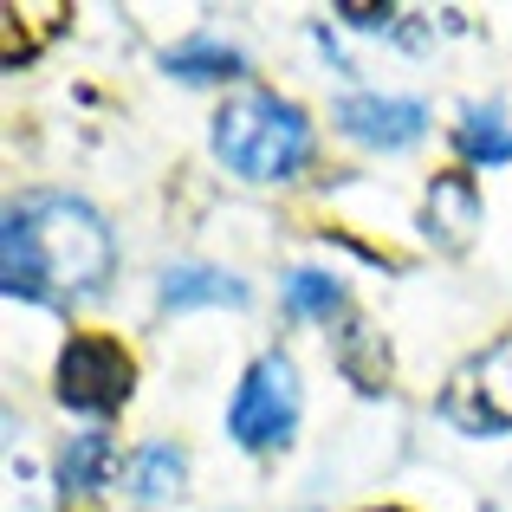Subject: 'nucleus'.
Masks as SVG:
<instances>
[{
    "label": "nucleus",
    "mask_w": 512,
    "mask_h": 512,
    "mask_svg": "<svg viewBox=\"0 0 512 512\" xmlns=\"http://www.w3.org/2000/svg\"><path fill=\"white\" fill-rule=\"evenodd\" d=\"M111 279V227L72 195H26L7 208L0 286L7 299H85Z\"/></svg>",
    "instance_id": "nucleus-1"
},
{
    "label": "nucleus",
    "mask_w": 512,
    "mask_h": 512,
    "mask_svg": "<svg viewBox=\"0 0 512 512\" xmlns=\"http://www.w3.org/2000/svg\"><path fill=\"white\" fill-rule=\"evenodd\" d=\"M214 156L247 182H292L312 163V124L279 91H240L214 117Z\"/></svg>",
    "instance_id": "nucleus-2"
},
{
    "label": "nucleus",
    "mask_w": 512,
    "mask_h": 512,
    "mask_svg": "<svg viewBox=\"0 0 512 512\" xmlns=\"http://www.w3.org/2000/svg\"><path fill=\"white\" fill-rule=\"evenodd\" d=\"M299 428V370L286 357H260L234 389V409H227V435L240 448H279Z\"/></svg>",
    "instance_id": "nucleus-3"
},
{
    "label": "nucleus",
    "mask_w": 512,
    "mask_h": 512,
    "mask_svg": "<svg viewBox=\"0 0 512 512\" xmlns=\"http://www.w3.org/2000/svg\"><path fill=\"white\" fill-rule=\"evenodd\" d=\"M441 415H448L461 435H512V338L487 344L480 357H467L461 370L448 376Z\"/></svg>",
    "instance_id": "nucleus-4"
},
{
    "label": "nucleus",
    "mask_w": 512,
    "mask_h": 512,
    "mask_svg": "<svg viewBox=\"0 0 512 512\" xmlns=\"http://www.w3.org/2000/svg\"><path fill=\"white\" fill-rule=\"evenodd\" d=\"M130 370L124 344L111 338H72L59 350V402L65 409H85V415H111L117 402H130Z\"/></svg>",
    "instance_id": "nucleus-5"
},
{
    "label": "nucleus",
    "mask_w": 512,
    "mask_h": 512,
    "mask_svg": "<svg viewBox=\"0 0 512 512\" xmlns=\"http://www.w3.org/2000/svg\"><path fill=\"white\" fill-rule=\"evenodd\" d=\"M338 124H344V137L370 143V150H409L428 130V111L415 98H376V91H363V98H344Z\"/></svg>",
    "instance_id": "nucleus-6"
},
{
    "label": "nucleus",
    "mask_w": 512,
    "mask_h": 512,
    "mask_svg": "<svg viewBox=\"0 0 512 512\" xmlns=\"http://www.w3.org/2000/svg\"><path fill=\"white\" fill-rule=\"evenodd\" d=\"M480 227V195L467 175H435V188H428V234L441 240V247H467Z\"/></svg>",
    "instance_id": "nucleus-7"
},
{
    "label": "nucleus",
    "mask_w": 512,
    "mask_h": 512,
    "mask_svg": "<svg viewBox=\"0 0 512 512\" xmlns=\"http://www.w3.org/2000/svg\"><path fill=\"white\" fill-rule=\"evenodd\" d=\"M111 467H117V448L104 428H91V435H72L59 454V487L78 493V500H91L98 487H111Z\"/></svg>",
    "instance_id": "nucleus-8"
},
{
    "label": "nucleus",
    "mask_w": 512,
    "mask_h": 512,
    "mask_svg": "<svg viewBox=\"0 0 512 512\" xmlns=\"http://www.w3.org/2000/svg\"><path fill=\"white\" fill-rule=\"evenodd\" d=\"M338 363H344V376L363 389V396L389 389V350L376 344V331L363 325V318H350V325L338 331Z\"/></svg>",
    "instance_id": "nucleus-9"
},
{
    "label": "nucleus",
    "mask_w": 512,
    "mask_h": 512,
    "mask_svg": "<svg viewBox=\"0 0 512 512\" xmlns=\"http://www.w3.org/2000/svg\"><path fill=\"white\" fill-rule=\"evenodd\" d=\"M182 474H188V461H182V448H175V441H150V448L130 454V493H137L143 506L169 500V493L182 487Z\"/></svg>",
    "instance_id": "nucleus-10"
},
{
    "label": "nucleus",
    "mask_w": 512,
    "mask_h": 512,
    "mask_svg": "<svg viewBox=\"0 0 512 512\" xmlns=\"http://www.w3.org/2000/svg\"><path fill=\"white\" fill-rule=\"evenodd\" d=\"M247 286L214 266H169L163 273V305H240Z\"/></svg>",
    "instance_id": "nucleus-11"
},
{
    "label": "nucleus",
    "mask_w": 512,
    "mask_h": 512,
    "mask_svg": "<svg viewBox=\"0 0 512 512\" xmlns=\"http://www.w3.org/2000/svg\"><path fill=\"white\" fill-rule=\"evenodd\" d=\"M454 143H461V156H467V163H480V169L512 163V124H506L500 111H467L461 130H454Z\"/></svg>",
    "instance_id": "nucleus-12"
},
{
    "label": "nucleus",
    "mask_w": 512,
    "mask_h": 512,
    "mask_svg": "<svg viewBox=\"0 0 512 512\" xmlns=\"http://www.w3.org/2000/svg\"><path fill=\"white\" fill-rule=\"evenodd\" d=\"M169 72L188 78V85H214V78H240V52L227 39H188V46L169 52Z\"/></svg>",
    "instance_id": "nucleus-13"
},
{
    "label": "nucleus",
    "mask_w": 512,
    "mask_h": 512,
    "mask_svg": "<svg viewBox=\"0 0 512 512\" xmlns=\"http://www.w3.org/2000/svg\"><path fill=\"white\" fill-rule=\"evenodd\" d=\"M344 305V286L331 273H292L286 279V312L292 318H331Z\"/></svg>",
    "instance_id": "nucleus-14"
},
{
    "label": "nucleus",
    "mask_w": 512,
    "mask_h": 512,
    "mask_svg": "<svg viewBox=\"0 0 512 512\" xmlns=\"http://www.w3.org/2000/svg\"><path fill=\"white\" fill-rule=\"evenodd\" d=\"M350 26H357V33H383V26H396V13L389 7H338Z\"/></svg>",
    "instance_id": "nucleus-15"
}]
</instances>
